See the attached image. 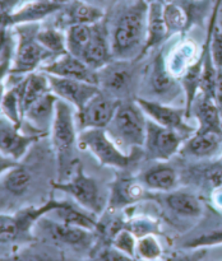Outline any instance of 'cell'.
Masks as SVG:
<instances>
[{
    "instance_id": "6da1fadb",
    "label": "cell",
    "mask_w": 222,
    "mask_h": 261,
    "mask_svg": "<svg viewBox=\"0 0 222 261\" xmlns=\"http://www.w3.org/2000/svg\"><path fill=\"white\" fill-rule=\"evenodd\" d=\"M107 25L112 58L117 60H140L147 40L148 4L144 0H119Z\"/></svg>"
},
{
    "instance_id": "7a4b0ae2",
    "label": "cell",
    "mask_w": 222,
    "mask_h": 261,
    "mask_svg": "<svg viewBox=\"0 0 222 261\" xmlns=\"http://www.w3.org/2000/svg\"><path fill=\"white\" fill-rule=\"evenodd\" d=\"M78 133L71 105L63 99H58L55 116L50 130L51 147L58 165L56 181L68 180L78 166Z\"/></svg>"
},
{
    "instance_id": "3957f363",
    "label": "cell",
    "mask_w": 222,
    "mask_h": 261,
    "mask_svg": "<svg viewBox=\"0 0 222 261\" xmlns=\"http://www.w3.org/2000/svg\"><path fill=\"white\" fill-rule=\"evenodd\" d=\"M105 130L120 149L133 153L135 149H143L147 116L135 99L122 101Z\"/></svg>"
},
{
    "instance_id": "277c9868",
    "label": "cell",
    "mask_w": 222,
    "mask_h": 261,
    "mask_svg": "<svg viewBox=\"0 0 222 261\" xmlns=\"http://www.w3.org/2000/svg\"><path fill=\"white\" fill-rule=\"evenodd\" d=\"M138 63L139 60L112 59L109 64L97 70V86L100 91L120 102L135 99L133 93L140 86Z\"/></svg>"
},
{
    "instance_id": "5b68a950",
    "label": "cell",
    "mask_w": 222,
    "mask_h": 261,
    "mask_svg": "<svg viewBox=\"0 0 222 261\" xmlns=\"http://www.w3.org/2000/svg\"><path fill=\"white\" fill-rule=\"evenodd\" d=\"M79 149L88 150L100 165L127 170L143 157V149L125 153L120 149L105 129H83L78 133Z\"/></svg>"
},
{
    "instance_id": "8992f818",
    "label": "cell",
    "mask_w": 222,
    "mask_h": 261,
    "mask_svg": "<svg viewBox=\"0 0 222 261\" xmlns=\"http://www.w3.org/2000/svg\"><path fill=\"white\" fill-rule=\"evenodd\" d=\"M38 30L40 25L37 23L15 25L18 43L13 56L10 75L24 76L40 70L43 64L54 59V56L36 38Z\"/></svg>"
},
{
    "instance_id": "52a82bcc",
    "label": "cell",
    "mask_w": 222,
    "mask_h": 261,
    "mask_svg": "<svg viewBox=\"0 0 222 261\" xmlns=\"http://www.w3.org/2000/svg\"><path fill=\"white\" fill-rule=\"evenodd\" d=\"M140 89L145 91L140 94V98L166 105H170L171 101L178 98L181 93L184 94L180 81L168 71L165 54L162 51L153 58L148 69H145L144 78L143 82H140L139 91Z\"/></svg>"
},
{
    "instance_id": "ba28073f",
    "label": "cell",
    "mask_w": 222,
    "mask_h": 261,
    "mask_svg": "<svg viewBox=\"0 0 222 261\" xmlns=\"http://www.w3.org/2000/svg\"><path fill=\"white\" fill-rule=\"evenodd\" d=\"M51 186L55 190L68 194L81 208L93 216H98L104 212L106 201H105V196L100 188L98 181L91 176H87L81 163H78L68 180L53 181Z\"/></svg>"
},
{
    "instance_id": "9c48e42d",
    "label": "cell",
    "mask_w": 222,
    "mask_h": 261,
    "mask_svg": "<svg viewBox=\"0 0 222 261\" xmlns=\"http://www.w3.org/2000/svg\"><path fill=\"white\" fill-rule=\"evenodd\" d=\"M184 139L179 133L166 129L147 117L143 157L153 162H168L175 154L180 152Z\"/></svg>"
},
{
    "instance_id": "30bf717a",
    "label": "cell",
    "mask_w": 222,
    "mask_h": 261,
    "mask_svg": "<svg viewBox=\"0 0 222 261\" xmlns=\"http://www.w3.org/2000/svg\"><path fill=\"white\" fill-rule=\"evenodd\" d=\"M135 101L148 119L166 129L179 133L185 140H188L196 132L195 127L188 122L189 117L186 116L185 110L161 103V102L140 98V97H137Z\"/></svg>"
},
{
    "instance_id": "8fae6325",
    "label": "cell",
    "mask_w": 222,
    "mask_h": 261,
    "mask_svg": "<svg viewBox=\"0 0 222 261\" xmlns=\"http://www.w3.org/2000/svg\"><path fill=\"white\" fill-rule=\"evenodd\" d=\"M119 105L120 101L100 91L84 105L83 109L77 111L78 129H106Z\"/></svg>"
},
{
    "instance_id": "7c38bea8",
    "label": "cell",
    "mask_w": 222,
    "mask_h": 261,
    "mask_svg": "<svg viewBox=\"0 0 222 261\" xmlns=\"http://www.w3.org/2000/svg\"><path fill=\"white\" fill-rule=\"evenodd\" d=\"M46 76H47L51 92L59 99H63L76 107L77 111L83 109L84 105L100 92L98 86L96 84L76 81V79L60 78V76L48 75V74H46Z\"/></svg>"
},
{
    "instance_id": "4fadbf2b",
    "label": "cell",
    "mask_w": 222,
    "mask_h": 261,
    "mask_svg": "<svg viewBox=\"0 0 222 261\" xmlns=\"http://www.w3.org/2000/svg\"><path fill=\"white\" fill-rule=\"evenodd\" d=\"M41 138L24 133L9 120L0 119V154L20 162L30 148Z\"/></svg>"
},
{
    "instance_id": "5bb4252c",
    "label": "cell",
    "mask_w": 222,
    "mask_h": 261,
    "mask_svg": "<svg viewBox=\"0 0 222 261\" xmlns=\"http://www.w3.org/2000/svg\"><path fill=\"white\" fill-rule=\"evenodd\" d=\"M158 203H162L166 212L181 219H196L203 214L204 205L198 195L191 191L172 190L170 193H161L151 195Z\"/></svg>"
},
{
    "instance_id": "9a60e30c",
    "label": "cell",
    "mask_w": 222,
    "mask_h": 261,
    "mask_svg": "<svg viewBox=\"0 0 222 261\" xmlns=\"http://www.w3.org/2000/svg\"><path fill=\"white\" fill-rule=\"evenodd\" d=\"M105 19L92 24L91 37L79 58L89 68L96 71L114 59L111 53V45H110L109 28H107V23Z\"/></svg>"
},
{
    "instance_id": "2e32d148",
    "label": "cell",
    "mask_w": 222,
    "mask_h": 261,
    "mask_svg": "<svg viewBox=\"0 0 222 261\" xmlns=\"http://www.w3.org/2000/svg\"><path fill=\"white\" fill-rule=\"evenodd\" d=\"M40 70L48 75L83 81L97 86V71L89 68L83 60L69 53L51 59L48 63L41 66Z\"/></svg>"
},
{
    "instance_id": "e0dca14e",
    "label": "cell",
    "mask_w": 222,
    "mask_h": 261,
    "mask_svg": "<svg viewBox=\"0 0 222 261\" xmlns=\"http://www.w3.org/2000/svg\"><path fill=\"white\" fill-rule=\"evenodd\" d=\"M58 99L51 91L41 97L24 112L22 125H26L27 130L32 132L36 137L43 138L50 135Z\"/></svg>"
},
{
    "instance_id": "ac0fdd59",
    "label": "cell",
    "mask_w": 222,
    "mask_h": 261,
    "mask_svg": "<svg viewBox=\"0 0 222 261\" xmlns=\"http://www.w3.org/2000/svg\"><path fill=\"white\" fill-rule=\"evenodd\" d=\"M35 226L40 227L41 231L53 241L71 247H84L92 241V231L50 219L46 216L38 219Z\"/></svg>"
},
{
    "instance_id": "d6986e66",
    "label": "cell",
    "mask_w": 222,
    "mask_h": 261,
    "mask_svg": "<svg viewBox=\"0 0 222 261\" xmlns=\"http://www.w3.org/2000/svg\"><path fill=\"white\" fill-rule=\"evenodd\" d=\"M59 18L56 20L58 28H68L76 24H94L106 18L104 8L88 4L83 0H70L59 10Z\"/></svg>"
},
{
    "instance_id": "ffe728a7",
    "label": "cell",
    "mask_w": 222,
    "mask_h": 261,
    "mask_svg": "<svg viewBox=\"0 0 222 261\" xmlns=\"http://www.w3.org/2000/svg\"><path fill=\"white\" fill-rule=\"evenodd\" d=\"M181 155L198 161H208L222 154V133L195 132L185 140L180 149Z\"/></svg>"
},
{
    "instance_id": "44dd1931",
    "label": "cell",
    "mask_w": 222,
    "mask_h": 261,
    "mask_svg": "<svg viewBox=\"0 0 222 261\" xmlns=\"http://www.w3.org/2000/svg\"><path fill=\"white\" fill-rule=\"evenodd\" d=\"M139 181L148 191L156 194L170 193L176 190L179 186L178 171L167 162H158L152 167L143 171L139 176Z\"/></svg>"
},
{
    "instance_id": "7402d4cb",
    "label": "cell",
    "mask_w": 222,
    "mask_h": 261,
    "mask_svg": "<svg viewBox=\"0 0 222 261\" xmlns=\"http://www.w3.org/2000/svg\"><path fill=\"white\" fill-rule=\"evenodd\" d=\"M12 87L15 88L18 98H19L22 119L24 112L28 110V107L32 106L37 99H40L41 97L45 96L46 93L51 91L50 86H48L47 76L41 70L27 74V75L23 76L22 81H18Z\"/></svg>"
},
{
    "instance_id": "603a6c76",
    "label": "cell",
    "mask_w": 222,
    "mask_h": 261,
    "mask_svg": "<svg viewBox=\"0 0 222 261\" xmlns=\"http://www.w3.org/2000/svg\"><path fill=\"white\" fill-rule=\"evenodd\" d=\"M195 117L198 122L196 132L222 133V116L213 98L196 94L190 109V117Z\"/></svg>"
},
{
    "instance_id": "cb8c5ba5",
    "label": "cell",
    "mask_w": 222,
    "mask_h": 261,
    "mask_svg": "<svg viewBox=\"0 0 222 261\" xmlns=\"http://www.w3.org/2000/svg\"><path fill=\"white\" fill-rule=\"evenodd\" d=\"M32 171L20 162L0 176V190L9 199L23 198L32 188Z\"/></svg>"
},
{
    "instance_id": "d4e9b609",
    "label": "cell",
    "mask_w": 222,
    "mask_h": 261,
    "mask_svg": "<svg viewBox=\"0 0 222 261\" xmlns=\"http://www.w3.org/2000/svg\"><path fill=\"white\" fill-rule=\"evenodd\" d=\"M63 7L64 5L55 4L50 0H31L10 13L9 25L12 27V25L27 24V23H37L48 15L58 13Z\"/></svg>"
},
{
    "instance_id": "484cf974",
    "label": "cell",
    "mask_w": 222,
    "mask_h": 261,
    "mask_svg": "<svg viewBox=\"0 0 222 261\" xmlns=\"http://www.w3.org/2000/svg\"><path fill=\"white\" fill-rule=\"evenodd\" d=\"M148 193L150 191L139 181L122 177L112 186L111 198H110L109 203H111L114 208H122V206L130 205L139 200L151 199V195H148Z\"/></svg>"
},
{
    "instance_id": "4316f807",
    "label": "cell",
    "mask_w": 222,
    "mask_h": 261,
    "mask_svg": "<svg viewBox=\"0 0 222 261\" xmlns=\"http://www.w3.org/2000/svg\"><path fill=\"white\" fill-rule=\"evenodd\" d=\"M168 38L167 28L163 19V4L162 3H151L148 4L147 14V40L144 46V55L152 48Z\"/></svg>"
},
{
    "instance_id": "83f0119b",
    "label": "cell",
    "mask_w": 222,
    "mask_h": 261,
    "mask_svg": "<svg viewBox=\"0 0 222 261\" xmlns=\"http://www.w3.org/2000/svg\"><path fill=\"white\" fill-rule=\"evenodd\" d=\"M196 47L193 41H181L176 47H174L170 58L166 59L167 69L175 78L183 75L186 69L194 63L195 59Z\"/></svg>"
},
{
    "instance_id": "f1b7e54d",
    "label": "cell",
    "mask_w": 222,
    "mask_h": 261,
    "mask_svg": "<svg viewBox=\"0 0 222 261\" xmlns=\"http://www.w3.org/2000/svg\"><path fill=\"white\" fill-rule=\"evenodd\" d=\"M51 213H55L56 218L63 223L81 227V228L88 229V231H94V229L98 228V223L94 219L93 214L87 211H81L78 206L68 203V201H65L63 206L55 209Z\"/></svg>"
},
{
    "instance_id": "f546056e",
    "label": "cell",
    "mask_w": 222,
    "mask_h": 261,
    "mask_svg": "<svg viewBox=\"0 0 222 261\" xmlns=\"http://www.w3.org/2000/svg\"><path fill=\"white\" fill-rule=\"evenodd\" d=\"M163 19H165L166 28H167L168 37L181 35L190 25L185 10L180 5L176 4L174 0L163 4Z\"/></svg>"
},
{
    "instance_id": "4dcf8cb0",
    "label": "cell",
    "mask_w": 222,
    "mask_h": 261,
    "mask_svg": "<svg viewBox=\"0 0 222 261\" xmlns=\"http://www.w3.org/2000/svg\"><path fill=\"white\" fill-rule=\"evenodd\" d=\"M38 42L54 56H60L68 53L66 50L65 33L58 27H46L40 28L36 36Z\"/></svg>"
},
{
    "instance_id": "1f68e13d",
    "label": "cell",
    "mask_w": 222,
    "mask_h": 261,
    "mask_svg": "<svg viewBox=\"0 0 222 261\" xmlns=\"http://www.w3.org/2000/svg\"><path fill=\"white\" fill-rule=\"evenodd\" d=\"M91 32L92 24H76L66 28L65 40L68 53L77 58H81L82 51L91 37Z\"/></svg>"
},
{
    "instance_id": "d6a6232c",
    "label": "cell",
    "mask_w": 222,
    "mask_h": 261,
    "mask_svg": "<svg viewBox=\"0 0 222 261\" xmlns=\"http://www.w3.org/2000/svg\"><path fill=\"white\" fill-rule=\"evenodd\" d=\"M0 111L4 117L13 122L17 126H22V112H20V103L18 98L17 91L14 87H10L4 92L2 102H0Z\"/></svg>"
},
{
    "instance_id": "836d02e7",
    "label": "cell",
    "mask_w": 222,
    "mask_h": 261,
    "mask_svg": "<svg viewBox=\"0 0 222 261\" xmlns=\"http://www.w3.org/2000/svg\"><path fill=\"white\" fill-rule=\"evenodd\" d=\"M20 236L23 232L15 214L0 213V244L13 242Z\"/></svg>"
},
{
    "instance_id": "e575fe53",
    "label": "cell",
    "mask_w": 222,
    "mask_h": 261,
    "mask_svg": "<svg viewBox=\"0 0 222 261\" xmlns=\"http://www.w3.org/2000/svg\"><path fill=\"white\" fill-rule=\"evenodd\" d=\"M162 255V247L153 234H147L137 240V249H135V256L144 260H156Z\"/></svg>"
},
{
    "instance_id": "d590c367",
    "label": "cell",
    "mask_w": 222,
    "mask_h": 261,
    "mask_svg": "<svg viewBox=\"0 0 222 261\" xmlns=\"http://www.w3.org/2000/svg\"><path fill=\"white\" fill-rule=\"evenodd\" d=\"M222 244V228L207 229L203 233L196 234L193 239L184 242L183 247L185 249H198L204 246H213Z\"/></svg>"
},
{
    "instance_id": "8d00e7d4",
    "label": "cell",
    "mask_w": 222,
    "mask_h": 261,
    "mask_svg": "<svg viewBox=\"0 0 222 261\" xmlns=\"http://www.w3.org/2000/svg\"><path fill=\"white\" fill-rule=\"evenodd\" d=\"M137 237L127 228H122L111 239V246L120 250L129 256L135 257V249H137Z\"/></svg>"
},
{
    "instance_id": "74e56055",
    "label": "cell",
    "mask_w": 222,
    "mask_h": 261,
    "mask_svg": "<svg viewBox=\"0 0 222 261\" xmlns=\"http://www.w3.org/2000/svg\"><path fill=\"white\" fill-rule=\"evenodd\" d=\"M125 228L129 229L137 239L144 237L147 234H155L157 231V223L147 217H137L125 223Z\"/></svg>"
},
{
    "instance_id": "f35d334b",
    "label": "cell",
    "mask_w": 222,
    "mask_h": 261,
    "mask_svg": "<svg viewBox=\"0 0 222 261\" xmlns=\"http://www.w3.org/2000/svg\"><path fill=\"white\" fill-rule=\"evenodd\" d=\"M211 55L216 69H222V28L217 24L212 33Z\"/></svg>"
},
{
    "instance_id": "ab89813d",
    "label": "cell",
    "mask_w": 222,
    "mask_h": 261,
    "mask_svg": "<svg viewBox=\"0 0 222 261\" xmlns=\"http://www.w3.org/2000/svg\"><path fill=\"white\" fill-rule=\"evenodd\" d=\"M96 259H98L100 261H133L132 256L124 254L120 250L115 249L114 246L102 249Z\"/></svg>"
},
{
    "instance_id": "60d3db41",
    "label": "cell",
    "mask_w": 222,
    "mask_h": 261,
    "mask_svg": "<svg viewBox=\"0 0 222 261\" xmlns=\"http://www.w3.org/2000/svg\"><path fill=\"white\" fill-rule=\"evenodd\" d=\"M214 102L222 116V69H217L216 83H214Z\"/></svg>"
},
{
    "instance_id": "b9f144b4",
    "label": "cell",
    "mask_w": 222,
    "mask_h": 261,
    "mask_svg": "<svg viewBox=\"0 0 222 261\" xmlns=\"http://www.w3.org/2000/svg\"><path fill=\"white\" fill-rule=\"evenodd\" d=\"M2 261H46L41 255H37L36 252L23 251L19 254L14 255V256L9 257V259H4Z\"/></svg>"
},
{
    "instance_id": "7bdbcfd3",
    "label": "cell",
    "mask_w": 222,
    "mask_h": 261,
    "mask_svg": "<svg viewBox=\"0 0 222 261\" xmlns=\"http://www.w3.org/2000/svg\"><path fill=\"white\" fill-rule=\"evenodd\" d=\"M212 209L222 214V189H216L211 193Z\"/></svg>"
},
{
    "instance_id": "ee69618b",
    "label": "cell",
    "mask_w": 222,
    "mask_h": 261,
    "mask_svg": "<svg viewBox=\"0 0 222 261\" xmlns=\"http://www.w3.org/2000/svg\"><path fill=\"white\" fill-rule=\"evenodd\" d=\"M19 162H15V161L10 160V158L5 157V155L0 154V176L4 172H7L8 170H10L12 167L17 166Z\"/></svg>"
},
{
    "instance_id": "f6af8a7d",
    "label": "cell",
    "mask_w": 222,
    "mask_h": 261,
    "mask_svg": "<svg viewBox=\"0 0 222 261\" xmlns=\"http://www.w3.org/2000/svg\"><path fill=\"white\" fill-rule=\"evenodd\" d=\"M83 2L88 3V4H92V5H96V7H100V8H102L101 5L104 4V3H105V0H83Z\"/></svg>"
},
{
    "instance_id": "bcb514c9",
    "label": "cell",
    "mask_w": 222,
    "mask_h": 261,
    "mask_svg": "<svg viewBox=\"0 0 222 261\" xmlns=\"http://www.w3.org/2000/svg\"><path fill=\"white\" fill-rule=\"evenodd\" d=\"M50 2L55 3V4H59V5H65V4H68L70 0H50Z\"/></svg>"
},
{
    "instance_id": "7dc6e473",
    "label": "cell",
    "mask_w": 222,
    "mask_h": 261,
    "mask_svg": "<svg viewBox=\"0 0 222 261\" xmlns=\"http://www.w3.org/2000/svg\"><path fill=\"white\" fill-rule=\"evenodd\" d=\"M147 4H151V3H162V4H165V3L167 2H171V0H144Z\"/></svg>"
},
{
    "instance_id": "c3c4849f",
    "label": "cell",
    "mask_w": 222,
    "mask_h": 261,
    "mask_svg": "<svg viewBox=\"0 0 222 261\" xmlns=\"http://www.w3.org/2000/svg\"><path fill=\"white\" fill-rule=\"evenodd\" d=\"M133 261H156V260H144V259H139V257H133Z\"/></svg>"
},
{
    "instance_id": "681fc988",
    "label": "cell",
    "mask_w": 222,
    "mask_h": 261,
    "mask_svg": "<svg viewBox=\"0 0 222 261\" xmlns=\"http://www.w3.org/2000/svg\"><path fill=\"white\" fill-rule=\"evenodd\" d=\"M87 261H100L98 259H92V260H87Z\"/></svg>"
},
{
    "instance_id": "f907efd6",
    "label": "cell",
    "mask_w": 222,
    "mask_h": 261,
    "mask_svg": "<svg viewBox=\"0 0 222 261\" xmlns=\"http://www.w3.org/2000/svg\"><path fill=\"white\" fill-rule=\"evenodd\" d=\"M219 161H221V162H222V154H221V157H219Z\"/></svg>"
}]
</instances>
